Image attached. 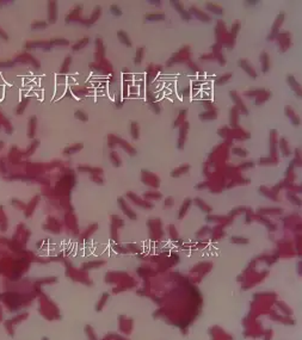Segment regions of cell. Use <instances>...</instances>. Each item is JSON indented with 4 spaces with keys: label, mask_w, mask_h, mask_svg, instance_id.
I'll list each match as a JSON object with an SVG mask.
<instances>
[{
    "label": "cell",
    "mask_w": 302,
    "mask_h": 340,
    "mask_svg": "<svg viewBox=\"0 0 302 340\" xmlns=\"http://www.w3.org/2000/svg\"><path fill=\"white\" fill-rule=\"evenodd\" d=\"M0 37L3 38V39H5V41H8V36H7V33L1 28H0Z\"/></svg>",
    "instance_id": "23"
},
{
    "label": "cell",
    "mask_w": 302,
    "mask_h": 340,
    "mask_svg": "<svg viewBox=\"0 0 302 340\" xmlns=\"http://www.w3.org/2000/svg\"><path fill=\"white\" fill-rule=\"evenodd\" d=\"M190 13H194L197 18L200 19V20H203V22H206V23H208V22H210V18L208 17L207 14H204V13H202L200 12L196 7H191V10H190Z\"/></svg>",
    "instance_id": "4"
},
{
    "label": "cell",
    "mask_w": 302,
    "mask_h": 340,
    "mask_svg": "<svg viewBox=\"0 0 302 340\" xmlns=\"http://www.w3.org/2000/svg\"><path fill=\"white\" fill-rule=\"evenodd\" d=\"M14 62L13 61H6V62H0V67H12Z\"/></svg>",
    "instance_id": "21"
},
{
    "label": "cell",
    "mask_w": 302,
    "mask_h": 340,
    "mask_svg": "<svg viewBox=\"0 0 302 340\" xmlns=\"http://www.w3.org/2000/svg\"><path fill=\"white\" fill-rule=\"evenodd\" d=\"M232 241H233V242H240V244H246V242H247V240L246 239H240V238L238 239L237 236H234L233 239H232Z\"/></svg>",
    "instance_id": "24"
},
{
    "label": "cell",
    "mask_w": 302,
    "mask_h": 340,
    "mask_svg": "<svg viewBox=\"0 0 302 340\" xmlns=\"http://www.w3.org/2000/svg\"><path fill=\"white\" fill-rule=\"evenodd\" d=\"M76 117L81 121H87V115L84 112V111H76Z\"/></svg>",
    "instance_id": "17"
},
{
    "label": "cell",
    "mask_w": 302,
    "mask_h": 340,
    "mask_svg": "<svg viewBox=\"0 0 302 340\" xmlns=\"http://www.w3.org/2000/svg\"><path fill=\"white\" fill-rule=\"evenodd\" d=\"M239 64L246 70V72H247V73H250V74H251L252 78H256V73H254V70L250 67V63H247L245 60H241V61H239Z\"/></svg>",
    "instance_id": "7"
},
{
    "label": "cell",
    "mask_w": 302,
    "mask_h": 340,
    "mask_svg": "<svg viewBox=\"0 0 302 340\" xmlns=\"http://www.w3.org/2000/svg\"><path fill=\"white\" fill-rule=\"evenodd\" d=\"M132 136L133 137H138V132H136V124L135 123H133L132 124Z\"/></svg>",
    "instance_id": "22"
},
{
    "label": "cell",
    "mask_w": 302,
    "mask_h": 340,
    "mask_svg": "<svg viewBox=\"0 0 302 340\" xmlns=\"http://www.w3.org/2000/svg\"><path fill=\"white\" fill-rule=\"evenodd\" d=\"M110 10H111V13H112L113 16H116V17H120V16H122V11H121L120 7L117 6V5H111Z\"/></svg>",
    "instance_id": "14"
},
{
    "label": "cell",
    "mask_w": 302,
    "mask_h": 340,
    "mask_svg": "<svg viewBox=\"0 0 302 340\" xmlns=\"http://www.w3.org/2000/svg\"><path fill=\"white\" fill-rule=\"evenodd\" d=\"M143 51H145V48H138V50H136V57L134 59V62L136 63V64H138V63L141 62V60H142V55H143Z\"/></svg>",
    "instance_id": "12"
},
{
    "label": "cell",
    "mask_w": 302,
    "mask_h": 340,
    "mask_svg": "<svg viewBox=\"0 0 302 340\" xmlns=\"http://www.w3.org/2000/svg\"><path fill=\"white\" fill-rule=\"evenodd\" d=\"M57 17V5L55 1H50L48 4V23L54 24Z\"/></svg>",
    "instance_id": "1"
},
{
    "label": "cell",
    "mask_w": 302,
    "mask_h": 340,
    "mask_svg": "<svg viewBox=\"0 0 302 340\" xmlns=\"http://www.w3.org/2000/svg\"><path fill=\"white\" fill-rule=\"evenodd\" d=\"M149 3H151V4H153V5H158V6H159L160 4H161L160 1H149Z\"/></svg>",
    "instance_id": "27"
},
{
    "label": "cell",
    "mask_w": 302,
    "mask_h": 340,
    "mask_svg": "<svg viewBox=\"0 0 302 340\" xmlns=\"http://www.w3.org/2000/svg\"><path fill=\"white\" fill-rule=\"evenodd\" d=\"M47 22H43V20H36L34 22L31 24V28L34 30H37V29H45L47 28Z\"/></svg>",
    "instance_id": "11"
},
{
    "label": "cell",
    "mask_w": 302,
    "mask_h": 340,
    "mask_svg": "<svg viewBox=\"0 0 302 340\" xmlns=\"http://www.w3.org/2000/svg\"><path fill=\"white\" fill-rule=\"evenodd\" d=\"M82 146L81 145H79V146H73V147H70V148H66L65 149V154H72V153H76L78 149H80Z\"/></svg>",
    "instance_id": "16"
},
{
    "label": "cell",
    "mask_w": 302,
    "mask_h": 340,
    "mask_svg": "<svg viewBox=\"0 0 302 340\" xmlns=\"http://www.w3.org/2000/svg\"><path fill=\"white\" fill-rule=\"evenodd\" d=\"M231 76H232V74H226L225 76H222L221 79H219V80H217V84L222 85V84H223V82H226L228 79H231Z\"/></svg>",
    "instance_id": "19"
},
{
    "label": "cell",
    "mask_w": 302,
    "mask_h": 340,
    "mask_svg": "<svg viewBox=\"0 0 302 340\" xmlns=\"http://www.w3.org/2000/svg\"><path fill=\"white\" fill-rule=\"evenodd\" d=\"M146 19H147V20H153V22L164 20L165 14L164 13H148V14H146Z\"/></svg>",
    "instance_id": "5"
},
{
    "label": "cell",
    "mask_w": 302,
    "mask_h": 340,
    "mask_svg": "<svg viewBox=\"0 0 302 340\" xmlns=\"http://www.w3.org/2000/svg\"><path fill=\"white\" fill-rule=\"evenodd\" d=\"M49 44H51V45H66V44H68V41L62 39V38H54L49 42Z\"/></svg>",
    "instance_id": "13"
},
{
    "label": "cell",
    "mask_w": 302,
    "mask_h": 340,
    "mask_svg": "<svg viewBox=\"0 0 302 340\" xmlns=\"http://www.w3.org/2000/svg\"><path fill=\"white\" fill-rule=\"evenodd\" d=\"M88 42H90V38H88V37L81 38V39H80V41H79L78 43H76L74 45H73V47H72V49H73L74 51L80 50V49H82L84 47H86V44H87Z\"/></svg>",
    "instance_id": "6"
},
{
    "label": "cell",
    "mask_w": 302,
    "mask_h": 340,
    "mask_svg": "<svg viewBox=\"0 0 302 340\" xmlns=\"http://www.w3.org/2000/svg\"><path fill=\"white\" fill-rule=\"evenodd\" d=\"M239 29H240V24H239V23H235V24L233 25V29H232V32H233L234 36L237 35V31H238Z\"/></svg>",
    "instance_id": "25"
},
{
    "label": "cell",
    "mask_w": 302,
    "mask_h": 340,
    "mask_svg": "<svg viewBox=\"0 0 302 340\" xmlns=\"http://www.w3.org/2000/svg\"><path fill=\"white\" fill-rule=\"evenodd\" d=\"M260 60L263 62V72L266 73L269 70V55L266 53H262V56H260Z\"/></svg>",
    "instance_id": "8"
},
{
    "label": "cell",
    "mask_w": 302,
    "mask_h": 340,
    "mask_svg": "<svg viewBox=\"0 0 302 340\" xmlns=\"http://www.w3.org/2000/svg\"><path fill=\"white\" fill-rule=\"evenodd\" d=\"M99 14H101V7L97 6V7H96V10L93 11V13H92L91 18L88 19V20H81V23H82V24H85V25H91V24H93L96 20L98 19Z\"/></svg>",
    "instance_id": "3"
},
{
    "label": "cell",
    "mask_w": 302,
    "mask_h": 340,
    "mask_svg": "<svg viewBox=\"0 0 302 340\" xmlns=\"http://www.w3.org/2000/svg\"><path fill=\"white\" fill-rule=\"evenodd\" d=\"M35 121H36V118H35V117H32V118H31V122H30V123H31V124H30V126H31V130H30V134H29V136H30V137H32V136H34V128H35Z\"/></svg>",
    "instance_id": "20"
},
{
    "label": "cell",
    "mask_w": 302,
    "mask_h": 340,
    "mask_svg": "<svg viewBox=\"0 0 302 340\" xmlns=\"http://www.w3.org/2000/svg\"><path fill=\"white\" fill-rule=\"evenodd\" d=\"M117 37H118V39H120V42L122 44H124V45H127V47H132V41L129 39V37H128V33H127L126 31L120 30V31L117 32Z\"/></svg>",
    "instance_id": "2"
},
{
    "label": "cell",
    "mask_w": 302,
    "mask_h": 340,
    "mask_svg": "<svg viewBox=\"0 0 302 340\" xmlns=\"http://www.w3.org/2000/svg\"><path fill=\"white\" fill-rule=\"evenodd\" d=\"M70 60H72V59H70V56H68L67 59H66V60H65V62H63V64H62V68H61V70H60L61 73H66V72L68 70L69 63H70Z\"/></svg>",
    "instance_id": "15"
},
{
    "label": "cell",
    "mask_w": 302,
    "mask_h": 340,
    "mask_svg": "<svg viewBox=\"0 0 302 340\" xmlns=\"http://www.w3.org/2000/svg\"><path fill=\"white\" fill-rule=\"evenodd\" d=\"M283 13H281L279 16H278V18H277V20L275 22V24H273V28H272V35H271L270 37H269V39H272V36L273 35H276V30H278V26H279V24L283 22Z\"/></svg>",
    "instance_id": "9"
},
{
    "label": "cell",
    "mask_w": 302,
    "mask_h": 340,
    "mask_svg": "<svg viewBox=\"0 0 302 340\" xmlns=\"http://www.w3.org/2000/svg\"><path fill=\"white\" fill-rule=\"evenodd\" d=\"M207 8L209 10V11L216 13V14H222V13H223L222 8H221L220 6H216V5H215V4H213V3H208Z\"/></svg>",
    "instance_id": "10"
},
{
    "label": "cell",
    "mask_w": 302,
    "mask_h": 340,
    "mask_svg": "<svg viewBox=\"0 0 302 340\" xmlns=\"http://www.w3.org/2000/svg\"><path fill=\"white\" fill-rule=\"evenodd\" d=\"M257 4H259V1H245L246 6L247 5H257Z\"/></svg>",
    "instance_id": "26"
},
{
    "label": "cell",
    "mask_w": 302,
    "mask_h": 340,
    "mask_svg": "<svg viewBox=\"0 0 302 340\" xmlns=\"http://www.w3.org/2000/svg\"><path fill=\"white\" fill-rule=\"evenodd\" d=\"M170 4L176 7V10L178 11V12H180V14L184 12V10H183V5L180 4V3H178V1H171Z\"/></svg>",
    "instance_id": "18"
}]
</instances>
